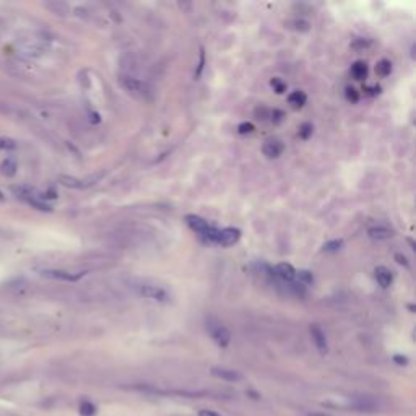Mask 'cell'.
Masks as SVG:
<instances>
[{"label":"cell","instance_id":"6da1fadb","mask_svg":"<svg viewBox=\"0 0 416 416\" xmlns=\"http://www.w3.org/2000/svg\"><path fill=\"white\" fill-rule=\"evenodd\" d=\"M186 223L202 241H205V243H210V244L216 243V236H218V231L220 229L215 228L213 224H210L207 220H203V218L197 216V215H187Z\"/></svg>","mask_w":416,"mask_h":416},{"label":"cell","instance_id":"7a4b0ae2","mask_svg":"<svg viewBox=\"0 0 416 416\" xmlns=\"http://www.w3.org/2000/svg\"><path fill=\"white\" fill-rule=\"evenodd\" d=\"M119 83L126 91H129L134 96L140 99H151L153 98V90L148 83L142 82V80L134 78L130 75H119Z\"/></svg>","mask_w":416,"mask_h":416},{"label":"cell","instance_id":"3957f363","mask_svg":"<svg viewBox=\"0 0 416 416\" xmlns=\"http://www.w3.org/2000/svg\"><path fill=\"white\" fill-rule=\"evenodd\" d=\"M207 332L211 338H213V341L216 343L218 346H221V348H226L229 345V341H231V332L226 328L221 322H218L216 319L213 317H210L207 319Z\"/></svg>","mask_w":416,"mask_h":416},{"label":"cell","instance_id":"277c9868","mask_svg":"<svg viewBox=\"0 0 416 416\" xmlns=\"http://www.w3.org/2000/svg\"><path fill=\"white\" fill-rule=\"evenodd\" d=\"M138 296H143L147 299H153V301L166 303L169 299V294L166 293V289L161 286H156V284H148V283H138L135 286H132Z\"/></svg>","mask_w":416,"mask_h":416},{"label":"cell","instance_id":"5b68a950","mask_svg":"<svg viewBox=\"0 0 416 416\" xmlns=\"http://www.w3.org/2000/svg\"><path fill=\"white\" fill-rule=\"evenodd\" d=\"M239 239H241V231L237 228H223L218 231L215 244L221 247H229V246H234Z\"/></svg>","mask_w":416,"mask_h":416},{"label":"cell","instance_id":"8992f818","mask_svg":"<svg viewBox=\"0 0 416 416\" xmlns=\"http://www.w3.org/2000/svg\"><path fill=\"white\" fill-rule=\"evenodd\" d=\"M41 275L46 276V278H52V280H59V281H69V283L78 281L83 276V273H72V272H65V270H42Z\"/></svg>","mask_w":416,"mask_h":416},{"label":"cell","instance_id":"52a82bcc","mask_svg":"<svg viewBox=\"0 0 416 416\" xmlns=\"http://www.w3.org/2000/svg\"><path fill=\"white\" fill-rule=\"evenodd\" d=\"M262 151H264V155L268 158V159H276L283 155L284 151V145L281 140L278 138H270L264 143V147H262Z\"/></svg>","mask_w":416,"mask_h":416},{"label":"cell","instance_id":"ba28073f","mask_svg":"<svg viewBox=\"0 0 416 416\" xmlns=\"http://www.w3.org/2000/svg\"><path fill=\"white\" fill-rule=\"evenodd\" d=\"M311 337L314 340V345H316V348L319 349V353L320 354H325L328 351L327 337H325V332L317 324H312L311 325Z\"/></svg>","mask_w":416,"mask_h":416},{"label":"cell","instance_id":"9c48e42d","mask_svg":"<svg viewBox=\"0 0 416 416\" xmlns=\"http://www.w3.org/2000/svg\"><path fill=\"white\" fill-rule=\"evenodd\" d=\"M273 275L283 283H293L296 281V270L289 264H278L273 268Z\"/></svg>","mask_w":416,"mask_h":416},{"label":"cell","instance_id":"30bf717a","mask_svg":"<svg viewBox=\"0 0 416 416\" xmlns=\"http://www.w3.org/2000/svg\"><path fill=\"white\" fill-rule=\"evenodd\" d=\"M211 376H215L221 381H228V382H237L243 379V374L239 371L234 369H228V368H211Z\"/></svg>","mask_w":416,"mask_h":416},{"label":"cell","instance_id":"8fae6325","mask_svg":"<svg viewBox=\"0 0 416 416\" xmlns=\"http://www.w3.org/2000/svg\"><path fill=\"white\" fill-rule=\"evenodd\" d=\"M374 276H376V281L379 283V286H382V288H389L392 281H393V275L392 272L387 267L381 265V267H377L374 270Z\"/></svg>","mask_w":416,"mask_h":416},{"label":"cell","instance_id":"7c38bea8","mask_svg":"<svg viewBox=\"0 0 416 416\" xmlns=\"http://www.w3.org/2000/svg\"><path fill=\"white\" fill-rule=\"evenodd\" d=\"M368 234L371 239H376V241H385V239H390L393 236V231L389 229L387 226H372V228L368 229Z\"/></svg>","mask_w":416,"mask_h":416},{"label":"cell","instance_id":"4fadbf2b","mask_svg":"<svg viewBox=\"0 0 416 416\" xmlns=\"http://www.w3.org/2000/svg\"><path fill=\"white\" fill-rule=\"evenodd\" d=\"M306 101H308V94H306L304 91H293L288 96V103L291 104V107L293 109H301L304 104H306Z\"/></svg>","mask_w":416,"mask_h":416},{"label":"cell","instance_id":"5bb4252c","mask_svg":"<svg viewBox=\"0 0 416 416\" xmlns=\"http://www.w3.org/2000/svg\"><path fill=\"white\" fill-rule=\"evenodd\" d=\"M17 169H18V164H17V161H15V159H13L12 156L7 158V159H4L2 164H0V172H2L4 176H7V177L15 176V174H17Z\"/></svg>","mask_w":416,"mask_h":416},{"label":"cell","instance_id":"9a60e30c","mask_svg":"<svg viewBox=\"0 0 416 416\" xmlns=\"http://www.w3.org/2000/svg\"><path fill=\"white\" fill-rule=\"evenodd\" d=\"M46 9L50 10L57 17H67L69 12H70L69 5L64 4V2H47L46 4Z\"/></svg>","mask_w":416,"mask_h":416},{"label":"cell","instance_id":"2e32d148","mask_svg":"<svg viewBox=\"0 0 416 416\" xmlns=\"http://www.w3.org/2000/svg\"><path fill=\"white\" fill-rule=\"evenodd\" d=\"M368 64L366 62H363V61H358L351 65V75L356 78V80H364L368 77Z\"/></svg>","mask_w":416,"mask_h":416},{"label":"cell","instance_id":"e0dca14e","mask_svg":"<svg viewBox=\"0 0 416 416\" xmlns=\"http://www.w3.org/2000/svg\"><path fill=\"white\" fill-rule=\"evenodd\" d=\"M353 408H356V410H360V411H374L376 410V403L372 401L371 398H356L353 403H351Z\"/></svg>","mask_w":416,"mask_h":416},{"label":"cell","instance_id":"ac0fdd59","mask_svg":"<svg viewBox=\"0 0 416 416\" xmlns=\"http://www.w3.org/2000/svg\"><path fill=\"white\" fill-rule=\"evenodd\" d=\"M376 74L379 77H389L392 74V62L390 61H387V59H382V61H379L377 65H376Z\"/></svg>","mask_w":416,"mask_h":416},{"label":"cell","instance_id":"d6986e66","mask_svg":"<svg viewBox=\"0 0 416 416\" xmlns=\"http://www.w3.org/2000/svg\"><path fill=\"white\" fill-rule=\"evenodd\" d=\"M312 132H314V127H312V124L311 122H304L299 126V137L303 138V140H308V138L312 137Z\"/></svg>","mask_w":416,"mask_h":416},{"label":"cell","instance_id":"ffe728a7","mask_svg":"<svg viewBox=\"0 0 416 416\" xmlns=\"http://www.w3.org/2000/svg\"><path fill=\"white\" fill-rule=\"evenodd\" d=\"M80 414L82 416H94L96 414V406H94L91 401H82V405H80Z\"/></svg>","mask_w":416,"mask_h":416},{"label":"cell","instance_id":"44dd1931","mask_svg":"<svg viewBox=\"0 0 416 416\" xmlns=\"http://www.w3.org/2000/svg\"><path fill=\"white\" fill-rule=\"evenodd\" d=\"M296 280L304 286V284L312 283L314 278H312V273H311V272H306V270H301V272H296Z\"/></svg>","mask_w":416,"mask_h":416},{"label":"cell","instance_id":"7402d4cb","mask_svg":"<svg viewBox=\"0 0 416 416\" xmlns=\"http://www.w3.org/2000/svg\"><path fill=\"white\" fill-rule=\"evenodd\" d=\"M270 85H272L273 91L278 93V94H281V93L286 91V83H284L281 78H272V82H270Z\"/></svg>","mask_w":416,"mask_h":416},{"label":"cell","instance_id":"603a6c76","mask_svg":"<svg viewBox=\"0 0 416 416\" xmlns=\"http://www.w3.org/2000/svg\"><path fill=\"white\" fill-rule=\"evenodd\" d=\"M341 246H343L341 241L340 239H335V241H330V243H327L324 246V251L325 252H337V251H340Z\"/></svg>","mask_w":416,"mask_h":416},{"label":"cell","instance_id":"cb8c5ba5","mask_svg":"<svg viewBox=\"0 0 416 416\" xmlns=\"http://www.w3.org/2000/svg\"><path fill=\"white\" fill-rule=\"evenodd\" d=\"M254 130H255V127H254V124H251V122H243V124H239V126H237V132L241 135L252 134Z\"/></svg>","mask_w":416,"mask_h":416},{"label":"cell","instance_id":"d4e9b609","mask_svg":"<svg viewBox=\"0 0 416 416\" xmlns=\"http://www.w3.org/2000/svg\"><path fill=\"white\" fill-rule=\"evenodd\" d=\"M345 96L349 103H358V101H360V93H358L354 88H351V86H348L345 90Z\"/></svg>","mask_w":416,"mask_h":416},{"label":"cell","instance_id":"484cf974","mask_svg":"<svg viewBox=\"0 0 416 416\" xmlns=\"http://www.w3.org/2000/svg\"><path fill=\"white\" fill-rule=\"evenodd\" d=\"M17 147L15 140H12V138H0V150H13Z\"/></svg>","mask_w":416,"mask_h":416},{"label":"cell","instance_id":"4316f807","mask_svg":"<svg viewBox=\"0 0 416 416\" xmlns=\"http://www.w3.org/2000/svg\"><path fill=\"white\" fill-rule=\"evenodd\" d=\"M203 65H205V54H203V49L200 50V64H199V70H197L195 77L199 78L202 75V70H203Z\"/></svg>","mask_w":416,"mask_h":416},{"label":"cell","instance_id":"83f0119b","mask_svg":"<svg viewBox=\"0 0 416 416\" xmlns=\"http://www.w3.org/2000/svg\"><path fill=\"white\" fill-rule=\"evenodd\" d=\"M283 111H278V109H273V112H272V121L275 122V124H278V122H281V119H283Z\"/></svg>","mask_w":416,"mask_h":416},{"label":"cell","instance_id":"f1b7e54d","mask_svg":"<svg viewBox=\"0 0 416 416\" xmlns=\"http://www.w3.org/2000/svg\"><path fill=\"white\" fill-rule=\"evenodd\" d=\"M393 361L395 363H398L400 366H405V364L408 363V360H406V356H400V354H397V356H393Z\"/></svg>","mask_w":416,"mask_h":416},{"label":"cell","instance_id":"f546056e","mask_svg":"<svg viewBox=\"0 0 416 416\" xmlns=\"http://www.w3.org/2000/svg\"><path fill=\"white\" fill-rule=\"evenodd\" d=\"M199 416H221V414H218L216 411H211V410H200Z\"/></svg>","mask_w":416,"mask_h":416},{"label":"cell","instance_id":"4dcf8cb0","mask_svg":"<svg viewBox=\"0 0 416 416\" xmlns=\"http://www.w3.org/2000/svg\"><path fill=\"white\" fill-rule=\"evenodd\" d=\"M395 259H397L398 264L405 265V267H410V265H408V262H406V257H405V255H400V254H397V255H395Z\"/></svg>","mask_w":416,"mask_h":416},{"label":"cell","instance_id":"1f68e13d","mask_svg":"<svg viewBox=\"0 0 416 416\" xmlns=\"http://www.w3.org/2000/svg\"><path fill=\"white\" fill-rule=\"evenodd\" d=\"M309 416H328V414H324V413H311Z\"/></svg>","mask_w":416,"mask_h":416}]
</instances>
